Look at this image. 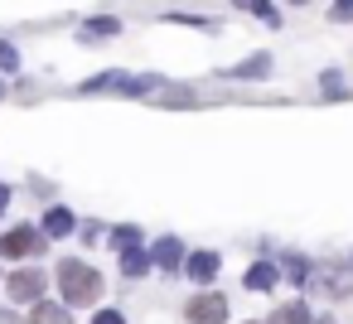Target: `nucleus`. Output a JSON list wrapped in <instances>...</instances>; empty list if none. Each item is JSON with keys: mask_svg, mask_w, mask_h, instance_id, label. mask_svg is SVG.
I'll list each match as a JSON object with an SVG mask.
<instances>
[{"mask_svg": "<svg viewBox=\"0 0 353 324\" xmlns=\"http://www.w3.org/2000/svg\"><path fill=\"white\" fill-rule=\"evenodd\" d=\"M54 281H59V290H63V305H73V310L102 300V271H97L92 261H83V256H63Z\"/></svg>", "mask_w": 353, "mask_h": 324, "instance_id": "obj_1", "label": "nucleus"}, {"mask_svg": "<svg viewBox=\"0 0 353 324\" xmlns=\"http://www.w3.org/2000/svg\"><path fill=\"white\" fill-rule=\"evenodd\" d=\"M44 247H49V237H44L34 223H15L6 237H0V256H10V261H15V256H34V252H44Z\"/></svg>", "mask_w": 353, "mask_h": 324, "instance_id": "obj_2", "label": "nucleus"}, {"mask_svg": "<svg viewBox=\"0 0 353 324\" xmlns=\"http://www.w3.org/2000/svg\"><path fill=\"white\" fill-rule=\"evenodd\" d=\"M184 319L189 324H228V300L218 290H199L189 305H184Z\"/></svg>", "mask_w": 353, "mask_h": 324, "instance_id": "obj_3", "label": "nucleus"}, {"mask_svg": "<svg viewBox=\"0 0 353 324\" xmlns=\"http://www.w3.org/2000/svg\"><path fill=\"white\" fill-rule=\"evenodd\" d=\"M44 285H49V276H44V271H34V266H25V271H10V276H6V290H10V300H15V305L39 300V295H44Z\"/></svg>", "mask_w": 353, "mask_h": 324, "instance_id": "obj_4", "label": "nucleus"}, {"mask_svg": "<svg viewBox=\"0 0 353 324\" xmlns=\"http://www.w3.org/2000/svg\"><path fill=\"white\" fill-rule=\"evenodd\" d=\"M179 266H184V276H189L194 285H213V281H218V266H223V256H218V252H189Z\"/></svg>", "mask_w": 353, "mask_h": 324, "instance_id": "obj_5", "label": "nucleus"}, {"mask_svg": "<svg viewBox=\"0 0 353 324\" xmlns=\"http://www.w3.org/2000/svg\"><path fill=\"white\" fill-rule=\"evenodd\" d=\"M310 281H314L329 300H343V295L353 290V281H348V271H343V266H319V271H310Z\"/></svg>", "mask_w": 353, "mask_h": 324, "instance_id": "obj_6", "label": "nucleus"}, {"mask_svg": "<svg viewBox=\"0 0 353 324\" xmlns=\"http://www.w3.org/2000/svg\"><path fill=\"white\" fill-rule=\"evenodd\" d=\"M150 261H155L165 276H174V271H179V261H184V247H179V237H160V242L150 247Z\"/></svg>", "mask_w": 353, "mask_h": 324, "instance_id": "obj_7", "label": "nucleus"}, {"mask_svg": "<svg viewBox=\"0 0 353 324\" xmlns=\"http://www.w3.org/2000/svg\"><path fill=\"white\" fill-rule=\"evenodd\" d=\"M310 271H314V266H310L300 252H285V256L276 261V276H281V281H290V285H310Z\"/></svg>", "mask_w": 353, "mask_h": 324, "instance_id": "obj_8", "label": "nucleus"}, {"mask_svg": "<svg viewBox=\"0 0 353 324\" xmlns=\"http://www.w3.org/2000/svg\"><path fill=\"white\" fill-rule=\"evenodd\" d=\"M34 310H30V319L25 324H73V314H68V305H54V300H30Z\"/></svg>", "mask_w": 353, "mask_h": 324, "instance_id": "obj_9", "label": "nucleus"}, {"mask_svg": "<svg viewBox=\"0 0 353 324\" xmlns=\"http://www.w3.org/2000/svg\"><path fill=\"white\" fill-rule=\"evenodd\" d=\"M117 34H121V20H88V25L78 30L83 44H102V39H117Z\"/></svg>", "mask_w": 353, "mask_h": 324, "instance_id": "obj_10", "label": "nucleus"}, {"mask_svg": "<svg viewBox=\"0 0 353 324\" xmlns=\"http://www.w3.org/2000/svg\"><path fill=\"white\" fill-rule=\"evenodd\" d=\"M39 232H44L49 242H54V237H68V232H73V213H68V208H49L44 223H39Z\"/></svg>", "mask_w": 353, "mask_h": 324, "instance_id": "obj_11", "label": "nucleus"}, {"mask_svg": "<svg viewBox=\"0 0 353 324\" xmlns=\"http://www.w3.org/2000/svg\"><path fill=\"white\" fill-rule=\"evenodd\" d=\"M242 281H247V290H271L281 276H276V261H252Z\"/></svg>", "mask_w": 353, "mask_h": 324, "instance_id": "obj_12", "label": "nucleus"}, {"mask_svg": "<svg viewBox=\"0 0 353 324\" xmlns=\"http://www.w3.org/2000/svg\"><path fill=\"white\" fill-rule=\"evenodd\" d=\"M305 319H310L305 300H285L281 310H271V319H266V324H305Z\"/></svg>", "mask_w": 353, "mask_h": 324, "instance_id": "obj_13", "label": "nucleus"}, {"mask_svg": "<svg viewBox=\"0 0 353 324\" xmlns=\"http://www.w3.org/2000/svg\"><path fill=\"white\" fill-rule=\"evenodd\" d=\"M145 266H150V256H145L141 247H126V252H121V271H126V281H141Z\"/></svg>", "mask_w": 353, "mask_h": 324, "instance_id": "obj_14", "label": "nucleus"}, {"mask_svg": "<svg viewBox=\"0 0 353 324\" xmlns=\"http://www.w3.org/2000/svg\"><path fill=\"white\" fill-rule=\"evenodd\" d=\"M228 73H232V78H266V73H271V59L256 54L252 63H237V68H228Z\"/></svg>", "mask_w": 353, "mask_h": 324, "instance_id": "obj_15", "label": "nucleus"}, {"mask_svg": "<svg viewBox=\"0 0 353 324\" xmlns=\"http://www.w3.org/2000/svg\"><path fill=\"white\" fill-rule=\"evenodd\" d=\"M112 247H117V252H126V247H141V227H136V223H121V227H112Z\"/></svg>", "mask_w": 353, "mask_h": 324, "instance_id": "obj_16", "label": "nucleus"}, {"mask_svg": "<svg viewBox=\"0 0 353 324\" xmlns=\"http://www.w3.org/2000/svg\"><path fill=\"white\" fill-rule=\"evenodd\" d=\"M242 6H247V10H252V15H261V20H266V25H281V15H276V10H271V0H242Z\"/></svg>", "mask_w": 353, "mask_h": 324, "instance_id": "obj_17", "label": "nucleus"}, {"mask_svg": "<svg viewBox=\"0 0 353 324\" xmlns=\"http://www.w3.org/2000/svg\"><path fill=\"white\" fill-rule=\"evenodd\" d=\"M329 20H334V25H348V20H353V0H339V6L329 10Z\"/></svg>", "mask_w": 353, "mask_h": 324, "instance_id": "obj_18", "label": "nucleus"}, {"mask_svg": "<svg viewBox=\"0 0 353 324\" xmlns=\"http://www.w3.org/2000/svg\"><path fill=\"white\" fill-rule=\"evenodd\" d=\"M92 324H126V314H121V310H97Z\"/></svg>", "mask_w": 353, "mask_h": 324, "instance_id": "obj_19", "label": "nucleus"}, {"mask_svg": "<svg viewBox=\"0 0 353 324\" xmlns=\"http://www.w3.org/2000/svg\"><path fill=\"white\" fill-rule=\"evenodd\" d=\"M0 68H20V54L10 44H0Z\"/></svg>", "mask_w": 353, "mask_h": 324, "instance_id": "obj_20", "label": "nucleus"}, {"mask_svg": "<svg viewBox=\"0 0 353 324\" xmlns=\"http://www.w3.org/2000/svg\"><path fill=\"white\" fill-rule=\"evenodd\" d=\"M305 324H339V319H334V314H319V319H314V314H310V319H305Z\"/></svg>", "mask_w": 353, "mask_h": 324, "instance_id": "obj_21", "label": "nucleus"}, {"mask_svg": "<svg viewBox=\"0 0 353 324\" xmlns=\"http://www.w3.org/2000/svg\"><path fill=\"white\" fill-rule=\"evenodd\" d=\"M6 203H10V189H6V184H0V213H6Z\"/></svg>", "mask_w": 353, "mask_h": 324, "instance_id": "obj_22", "label": "nucleus"}, {"mask_svg": "<svg viewBox=\"0 0 353 324\" xmlns=\"http://www.w3.org/2000/svg\"><path fill=\"white\" fill-rule=\"evenodd\" d=\"M0 324H20V319H15V314H10V310H0Z\"/></svg>", "mask_w": 353, "mask_h": 324, "instance_id": "obj_23", "label": "nucleus"}, {"mask_svg": "<svg viewBox=\"0 0 353 324\" xmlns=\"http://www.w3.org/2000/svg\"><path fill=\"white\" fill-rule=\"evenodd\" d=\"M285 6H310V0H285Z\"/></svg>", "mask_w": 353, "mask_h": 324, "instance_id": "obj_24", "label": "nucleus"}, {"mask_svg": "<svg viewBox=\"0 0 353 324\" xmlns=\"http://www.w3.org/2000/svg\"><path fill=\"white\" fill-rule=\"evenodd\" d=\"M0 97H6V83H0Z\"/></svg>", "mask_w": 353, "mask_h": 324, "instance_id": "obj_25", "label": "nucleus"}]
</instances>
